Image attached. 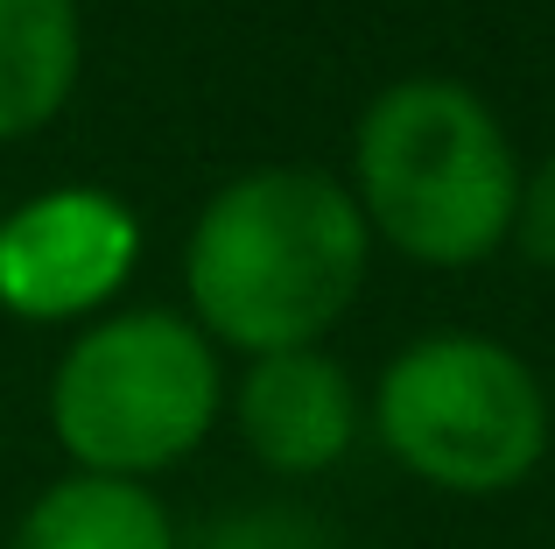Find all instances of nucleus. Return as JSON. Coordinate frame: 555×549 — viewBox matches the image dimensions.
Wrapping results in <instances>:
<instances>
[{"label": "nucleus", "instance_id": "f257e3e1", "mask_svg": "<svg viewBox=\"0 0 555 549\" xmlns=\"http://www.w3.org/2000/svg\"><path fill=\"white\" fill-rule=\"evenodd\" d=\"M373 233L352 191L310 163H268L232 177L183 240L190 324L246 359L324 345L359 303Z\"/></svg>", "mask_w": 555, "mask_h": 549}, {"label": "nucleus", "instance_id": "39448f33", "mask_svg": "<svg viewBox=\"0 0 555 549\" xmlns=\"http://www.w3.org/2000/svg\"><path fill=\"white\" fill-rule=\"evenodd\" d=\"M141 261V226L113 191L64 183L0 212V310L22 324L92 317Z\"/></svg>", "mask_w": 555, "mask_h": 549}, {"label": "nucleus", "instance_id": "20e7f679", "mask_svg": "<svg viewBox=\"0 0 555 549\" xmlns=\"http://www.w3.org/2000/svg\"><path fill=\"white\" fill-rule=\"evenodd\" d=\"M373 430L408 480L492 500L534 480L555 437L548 381L486 331H429L379 373Z\"/></svg>", "mask_w": 555, "mask_h": 549}, {"label": "nucleus", "instance_id": "1a4fd4ad", "mask_svg": "<svg viewBox=\"0 0 555 549\" xmlns=\"http://www.w3.org/2000/svg\"><path fill=\"white\" fill-rule=\"evenodd\" d=\"M183 549H331L324 528H310L302 514L288 508H268V514H225L218 528H204L197 542Z\"/></svg>", "mask_w": 555, "mask_h": 549}, {"label": "nucleus", "instance_id": "423d86ee", "mask_svg": "<svg viewBox=\"0 0 555 549\" xmlns=\"http://www.w3.org/2000/svg\"><path fill=\"white\" fill-rule=\"evenodd\" d=\"M232 423H240L254 465H268L274 480H317L352 458L366 409H359V387L338 359L317 345H296V353L246 359Z\"/></svg>", "mask_w": 555, "mask_h": 549}, {"label": "nucleus", "instance_id": "6e6552de", "mask_svg": "<svg viewBox=\"0 0 555 549\" xmlns=\"http://www.w3.org/2000/svg\"><path fill=\"white\" fill-rule=\"evenodd\" d=\"M14 549H183L169 508L141 480L64 472L14 522Z\"/></svg>", "mask_w": 555, "mask_h": 549}, {"label": "nucleus", "instance_id": "0eeeda50", "mask_svg": "<svg viewBox=\"0 0 555 549\" xmlns=\"http://www.w3.org/2000/svg\"><path fill=\"white\" fill-rule=\"evenodd\" d=\"M85 71L78 0H0V141H28L70 106Z\"/></svg>", "mask_w": 555, "mask_h": 549}, {"label": "nucleus", "instance_id": "7ed1b4c3", "mask_svg": "<svg viewBox=\"0 0 555 549\" xmlns=\"http://www.w3.org/2000/svg\"><path fill=\"white\" fill-rule=\"evenodd\" d=\"M225 409L218 345L177 310H113L50 373V437L70 472L141 480L183 465Z\"/></svg>", "mask_w": 555, "mask_h": 549}, {"label": "nucleus", "instance_id": "f03ea898", "mask_svg": "<svg viewBox=\"0 0 555 549\" xmlns=\"http://www.w3.org/2000/svg\"><path fill=\"white\" fill-rule=\"evenodd\" d=\"M352 205L379 247L422 268H478L514 240L520 163L500 113L457 78H401L359 113Z\"/></svg>", "mask_w": 555, "mask_h": 549}, {"label": "nucleus", "instance_id": "9d476101", "mask_svg": "<svg viewBox=\"0 0 555 549\" xmlns=\"http://www.w3.org/2000/svg\"><path fill=\"white\" fill-rule=\"evenodd\" d=\"M514 240L534 268H555V155L542 169H520V212H514Z\"/></svg>", "mask_w": 555, "mask_h": 549}]
</instances>
